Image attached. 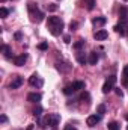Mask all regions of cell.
Masks as SVG:
<instances>
[{"mask_svg":"<svg viewBox=\"0 0 128 130\" xmlns=\"http://www.w3.org/2000/svg\"><path fill=\"white\" fill-rule=\"evenodd\" d=\"M116 80H118V77L113 74V76H109L107 77V80L104 82V85H102V92L104 94H109L110 91H113L115 89V83H116Z\"/></svg>","mask_w":128,"mask_h":130,"instance_id":"277c9868","label":"cell"},{"mask_svg":"<svg viewBox=\"0 0 128 130\" xmlns=\"http://www.w3.org/2000/svg\"><path fill=\"white\" fill-rule=\"evenodd\" d=\"M75 50H80L81 47H84V39H78L77 42H74V45H72Z\"/></svg>","mask_w":128,"mask_h":130,"instance_id":"44dd1931","label":"cell"},{"mask_svg":"<svg viewBox=\"0 0 128 130\" xmlns=\"http://www.w3.org/2000/svg\"><path fill=\"white\" fill-rule=\"evenodd\" d=\"M125 30H127V29H124V26H122V23H121V24H116V26H115V32H116V33H121V35H125Z\"/></svg>","mask_w":128,"mask_h":130,"instance_id":"d6986e66","label":"cell"},{"mask_svg":"<svg viewBox=\"0 0 128 130\" xmlns=\"http://www.w3.org/2000/svg\"><path fill=\"white\" fill-rule=\"evenodd\" d=\"M3 2H6V0H2V3H3Z\"/></svg>","mask_w":128,"mask_h":130,"instance_id":"f35d334b","label":"cell"},{"mask_svg":"<svg viewBox=\"0 0 128 130\" xmlns=\"http://www.w3.org/2000/svg\"><path fill=\"white\" fill-rule=\"evenodd\" d=\"M84 6H86L89 11H92V9L95 8V0H84Z\"/></svg>","mask_w":128,"mask_h":130,"instance_id":"ffe728a7","label":"cell"},{"mask_svg":"<svg viewBox=\"0 0 128 130\" xmlns=\"http://www.w3.org/2000/svg\"><path fill=\"white\" fill-rule=\"evenodd\" d=\"M75 58H77V62H78L80 65H84L86 62H88V56H86L84 53H81V52H78Z\"/></svg>","mask_w":128,"mask_h":130,"instance_id":"9a60e30c","label":"cell"},{"mask_svg":"<svg viewBox=\"0 0 128 130\" xmlns=\"http://www.w3.org/2000/svg\"><path fill=\"white\" fill-rule=\"evenodd\" d=\"M44 17H45V15H44V12H41L39 9H38V11H35V12H32V20L35 21V23H41V21L44 20Z\"/></svg>","mask_w":128,"mask_h":130,"instance_id":"30bf717a","label":"cell"},{"mask_svg":"<svg viewBox=\"0 0 128 130\" xmlns=\"http://www.w3.org/2000/svg\"><path fill=\"white\" fill-rule=\"evenodd\" d=\"M107 36H109V32L104 30V29H99V30H96V32L94 33V38H95L96 41H104Z\"/></svg>","mask_w":128,"mask_h":130,"instance_id":"ba28073f","label":"cell"},{"mask_svg":"<svg viewBox=\"0 0 128 130\" xmlns=\"http://www.w3.org/2000/svg\"><path fill=\"white\" fill-rule=\"evenodd\" d=\"M81 89H84V82L77 80V82H74V83H71V85L65 86V88H63V94L71 95V94H74V92H77V91H81Z\"/></svg>","mask_w":128,"mask_h":130,"instance_id":"3957f363","label":"cell"},{"mask_svg":"<svg viewBox=\"0 0 128 130\" xmlns=\"http://www.w3.org/2000/svg\"><path fill=\"white\" fill-rule=\"evenodd\" d=\"M47 26H48V30L51 35L57 36L63 32V21L59 18V17H48V21H47Z\"/></svg>","mask_w":128,"mask_h":130,"instance_id":"6da1fadb","label":"cell"},{"mask_svg":"<svg viewBox=\"0 0 128 130\" xmlns=\"http://www.w3.org/2000/svg\"><path fill=\"white\" fill-rule=\"evenodd\" d=\"M122 83H124V86H128V77H125V79L122 80Z\"/></svg>","mask_w":128,"mask_h":130,"instance_id":"d6a6232c","label":"cell"},{"mask_svg":"<svg viewBox=\"0 0 128 130\" xmlns=\"http://www.w3.org/2000/svg\"><path fill=\"white\" fill-rule=\"evenodd\" d=\"M101 117H102V115H99V113H98V115H96V113H94V115L88 117V120H86V124H88L89 127H95L96 124L101 121Z\"/></svg>","mask_w":128,"mask_h":130,"instance_id":"5b68a950","label":"cell"},{"mask_svg":"<svg viewBox=\"0 0 128 130\" xmlns=\"http://www.w3.org/2000/svg\"><path fill=\"white\" fill-rule=\"evenodd\" d=\"M59 123H60V115H59V113H48L44 120H39V118H38V124H39V127H45V126L56 127Z\"/></svg>","mask_w":128,"mask_h":130,"instance_id":"7a4b0ae2","label":"cell"},{"mask_svg":"<svg viewBox=\"0 0 128 130\" xmlns=\"http://www.w3.org/2000/svg\"><path fill=\"white\" fill-rule=\"evenodd\" d=\"M66 130H77V129H75V127H68Z\"/></svg>","mask_w":128,"mask_h":130,"instance_id":"e575fe53","label":"cell"},{"mask_svg":"<svg viewBox=\"0 0 128 130\" xmlns=\"http://www.w3.org/2000/svg\"><path fill=\"white\" fill-rule=\"evenodd\" d=\"M115 92H116L119 97H122V95H124V91H122L121 88H115Z\"/></svg>","mask_w":128,"mask_h":130,"instance_id":"83f0119b","label":"cell"},{"mask_svg":"<svg viewBox=\"0 0 128 130\" xmlns=\"http://www.w3.org/2000/svg\"><path fill=\"white\" fill-rule=\"evenodd\" d=\"M107 127H109V130H121V124L116 121H112V123H109Z\"/></svg>","mask_w":128,"mask_h":130,"instance_id":"e0dca14e","label":"cell"},{"mask_svg":"<svg viewBox=\"0 0 128 130\" xmlns=\"http://www.w3.org/2000/svg\"><path fill=\"white\" fill-rule=\"evenodd\" d=\"M0 121H2V123H6V121H8L6 115H2V117H0Z\"/></svg>","mask_w":128,"mask_h":130,"instance_id":"4dcf8cb0","label":"cell"},{"mask_svg":"<svg viewBox=\"0 0 128 130\" xmlns=\"http://www.w3.org/2000/svg\"><path fill=\"white\" fill-rule=\"evenodd\" d=\"M26 61H27V55L23 53V55H20V56H17L14 59V64L17 65V67H23V65L26 64Z\"/></svg>","mask_w":128,"mask_h":130,"instance_id":"9c48e42d","label":"cell"},{"mask_svg":"<svg viewBox=\"0 0 128 130\" xmlns=\"http://www.w3.org/2000/svg\"><path fill=\"white\" fill-rule=\"evenodd\" d=\"M15 39H18V41L21 39V32H17V33H15Z\"/></svg>","mask_w":128,"mask_h":130,"instance_id":"1f68e13d","label":"cell"},{"mask_svg":"<svg viewBox=\"0 0 128 130\" xmlns=\"http://www.w3.org/2000/svg\"><path fill=\"white\" fill-rule=\"evenodd\" d=\"M33 127H35V124H29V126H27V129H26V130H33Z\"/></svg>","mask_w":128,"mask_h":130,"instance_id":"836d02e7","label":"cell"},{"mask_svg":"<svg viewBox=\"0 0 128 130\" xmlns=\"http://www.w3.org/2000/svg\"><path fill=\"white\" fill-rule=\"evenodd\" d=\"M47 9H48L50 12H54V11H57V5H54V3H48V5H47Z\"/></svg>","mask_w":128,"mask_h":130,"instance_id":"d4e9b609","label":"cell"},{"mask_svg":"<svg viewBox=\"0 0 128 130\" xmlns=\"http://www.w3.org/2000/svg\"><path fill=\"white\" fill-rule=\"evenodd\" d=\"M125 118H127V121H128V113H127V115H125Z\"/></svg>","mask_w":128,"mask_h":130,"instance_id":"8d00e7d4","label":"cell"},{"mask_svg":"<svg viewBox=\"0 0 128 130\" xmlns=\"http://www.w3.org/2000/svg\"><path fill=\"white\" fill-rule=\"evenodd\" d=\"M77 27H78V23H77V21H71V23H69V29H71V30H75Z\"/></svg>","mask_w":128,"mask_h":130,"instance_id":"4316f807","label":"cell"},{"mask_svg":"<svg viewBox=\"0 0 128 130\" xmlns=\"http://www.w3.org/2000/svg\"><path fill=\"white\" fill-rule=\"evenodd\" d=\"M38 48H39V50H42V52H44V50H47V48H48V42H41V44L38 45Z\"/></svg>","mask_w":128,"mask_h":130,"instance_id":"484cf974","label":"cell"},{"mask_svg":"<svg viewBox=\"0 0 128 130\" xmlns=\"http://www.w3.org/2000/svg\"><path fill=\"white\" fill-rule=\"evenodd\" d=\"M122 74H124V77H128V65L124 67V71H122Z\"/></svg>","mask_w":128,"mask_h":130,"instance_id":"f1b7e54d","label":"cell"},{"mask_svg":"<svg viewBox=\"0 0 128 130\" xmlns=\"http://www.w3.org/2000/svg\"><path fill=\"white\" fill-rule=\"evenodd\" d=\"M23 83H24V79H23L21 76H15V77L12 79V82H11L9 88H11V89H18Z\"/></svg>","mask_w":128,"mask_h":130,"instance_id":"8992f818","label":"cell"},{"mask_svg":"<svg viewBox=\"0 0 128 130\" xmlns=\"http://www.w3.org/2000/svg\"><path fill=\"white\" fill-rule=\"evenodd\" d=\"M41 98H42V95H41V94H38V92H30V94L27 95V101H32V103H39V101H41Z\"/></svg>","mask_w":128,"mask_h":130,"instance_id":"4fadbf2b","label":"cell"},{"mask_svg":"<svg viewBox=\"0 0 128 130\" xmlns=\"http://www.w3.org/2000/svg\"><path fill=\"white\" fill-rule=\"evenodd\" d=\"M8 14H9V11H8L5 6H2V8H0V17H2V18H6Z\"/></svg>","mask_w":128,"mask_h":130,"instance_id":"603a6c76","label":"cell"},{"mask_svg":"<svg viewBox=\"0 0 128 130\" xmlns=\"http://www.w3.org/2000/svg\"><path fill=\"white\" fill-rule=\"evenodd\" d=\"M105 23H107V18H105V17H96V18L92 20V24H94L95 27H101V26H104Z\"/></svg>","mask_w":128,"mask_h":130,"instance_id":"8fae6325","label":"cell"},{"mask_svg":"<svg viewBox=\"0 0 128 130\" xmlns=\"http://www.w3.org/2000/svg\"><path fill=\"white\" fill-rule=\"evenodd\" d=\"M125 35H128V29H127V30H125Z\"/></svg>","mask_w":128,"mask_h":130,"instance_id":"74e56055","label":"cell"},{"mask_svg":"<svg viewBox=\"0 0 128 130\" xmlns=\"http://www.w3.org/2000/svg\"><path fill=\"white\" fill-rule=\"evenodd\" d=\"M63 41L66 42V44H69V42H71V38H69V35H65V36H63Z\"/></svg>","mask_w":128,"mask_h":130,"instance_id":"f546056e","label":"cell"},{"mask_svg":"<svg viewBox=\"0 0 128 130\" xmlns=\"http://www.w3.org/2000/svg\"><path fill=\"white\" fill-rule=\"evenodd\" d=\"M65 64H56V68L59 70V71H62V73H66V71H69L71 70V65H66V67H63Z\"/></svg>","mask_w":128,"mask_h":130,"instance_id":"ac0fdd59","label":"cell"},{"mask_svg":"<svg viewBox=\"0 0 128 130\" xmlns=\"http://www.w3.org/2000/svg\"><path fill=\"white\" fill-rule=\"evenodd\" d=\"M98 59H99V58H98V53H96V52H91L89 56H88V62L91 65H96Z\"/></svg>","mask_w":128,"mask_h":130,"instance_id":"5bb4252c","label":"cell"},{"mask_svg":"<svg viewBox=\"0 0 128 130\" xmlns=\"http://www.w3.org/2000/svg\"><path fill=\"white\" fill-rule=\"evenodd\" d=\"M33 115H35V117H36V118H39V117H41V115H42V107H41V106H39V104H38V106H36V107H35V110H33Z\"/></svg>","mask_w":128,"mask_h":130,"instance_id":"7402d4cb","label":"cell"},{"mask_svg":"<svg viewBox=\"0 0 128 130\" xmlns=\"http://www.w3.org/2000/svg\"><path fill=\"white\" fill-rule=\"evenodd\" d=\"M2 52L5 53V56H6L8 59L12 56V48H11L9 45H6V44H3V45H2Z\"/></svg>","mask_w":128,"mask_h":130,"instance_id":"2e32d148","label":"cell"},{"mask_svg":"<svg viewBox=\"0 0 128 130\" xmlns=\"http://www.w3.org/2000/svg\"><path fill=\"white\" fill-rule=\"evenodd\" d=\"M96 112H98L99 115H104V113H105V104H98Z\"/></svg>","mask_w":128,"mask_h":130,"instance_id":"cb8c5ba5","label":"cell"},{"mask_svg":"<svg viewBox=\"0 0 128 130\" xmlns=\"http://www.w3.org/2000/svg\"><path fill=\"white\" fill-rule=\"evenodd\" d=\"M50 130H57V127H51Z\"/></svg>","mask_w":128,"mask_h":130,"instance_id":"d590c367","label":"cell"},{"mask_svg":"<svg viewBox=\"0 0 128 130\" xmlns=\"http://www.w3.org/2000/svg\"><path fill=\"white\" fill-rule=\"evenodd\" d=\"M29 83H30L32 86H38V88H39V86H42V85H44V80H42V79L35 73V74H32V77L29 79Z\"/></svg>","mask_w":128,"mask_h":130,"instance_id":"52a82bcc","label":"cell"},{"mask_svg":"<svg viewBox=\"0 0 128 130\" xmlns=\"http://www.w3.org/2000/svg\"><path fill=\"white\" fill-rule=\"evenodd\" d=\"M124 2H128V0H124Z\"/></svg>","mask_w":128,"mask_h":130,"instance_id":"ab89813d","label":"cell"},{"mask_svg":"<svg viewBox=\"0 0 128 130\" xmlns=\"http://www.w3.org/2000/svg\"><path fill=\"white\" fill-rule=\"evenodd\" d=\"M119 17H121V23H122V24L128 21V9L125 8V6L121 8V11H119Z\"/></svg>","mask_w":128,"mask_h":130,"instance_id":"7c38bea8","label":"cell"}]
</instances>
